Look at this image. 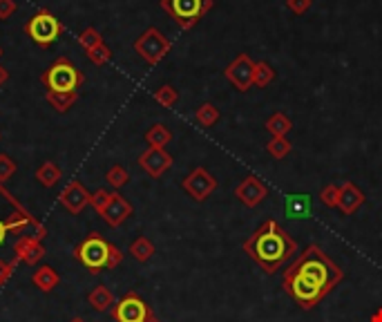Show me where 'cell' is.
Here are the masks:
<instances>
[{
    "label": "cell",
    "instance_id": "6da1fadb",
    "mask_svg": "<svg viewBox=\"0 0 382 322\" xmlns=\"http://www.w3.org/2000/svg\"><path fill=\"white\" fill-rule=\"evenodd\" d=\"M244 248L266 273H273L288 255H293L295 242L279 228L277 221L268 219L255 230V235L246 242Z\"/></svg>",
    "mask_w": 382,
    "mask_h": 322
},
{
    "label": "cell",
    "instance_id": "7a4b0ae2",
    "mask_svg": "<svg viewBox=\"0 0 382 322\" xmlns=\"http://www.w3.org/2000/svg\"><path fill=\"white\" fill-rule=\"evenodd\" d=\"M290 273L306 278L309 282H313L315 287L324 291V294H329L336 282L340 280V271L331 264L329 257L322 253L318 246H309L306 253L302 255V260L290 269Z\"/></svg>",
    "mask_w": 382,
    "mask_h": 322
},
{
    "label": "cell",
    "instance_id": "3957f363",
    "mask_svg": "<svg viewBox=\"0 0 382 322\" xmlns=\"http://www.w3.org/2000/svg\"><path fill=\"white\" fill-rule=\"evenodd\" d=\"M43 85L49 92H76V90L83 85V72L65 56H58L52 65H49L43 74H40Z\"/></svg>",
    "mask_w": 382,
    "mask_h": 322
},
{
    "label": "cell",
    "instance_id": "277c9868",
    "mask_svg": "<svg viewBox=\"0 0 382 322\" xmlns=\"http://www.w3.org/2000/svg\"><path fill=\"white\" fill-rule=\"evenodd\" d=\"M65 27L63 23L49 12V9H38V12L27 20L25 34L34 40L38 47H52L56 40L63 36Z\"/></svg>",
    "mask_w": 382,
    "mask_h": 322
},
{
    "label": "cell",
    "instance_id": "5b68a950",
    "mask_svg": "<svg viewBox=\"0 0 382 322\" xmlns=\"http://www.w3.org/2000/svg\"><path fill=\"white\" fill-rule=\"evenodd\" d=\"M213 5H215L213 0H161V9H164L181 29L195 27L199 20L213 9Z\"/></svg>",
    "mask_w": 382,
    "mask_h": 322
},
{
    "label": "cell",
    "instance_id": "8992f818",
    "mask_svg": "<svg viewBox=\"0 0 382 322\" xmlns=\"http://www.w3.org/2000/svg\"><path fill=\"white\" fill-rule=\"evenodd\" d=\"M74 257L89 271V273L96 276V273H101V271L107 269L110 242H105L98 233H89V235L74 248Z\"/></svg>",
    "mask_w": 382,
    "mask_h": 322
},
{
    "label": "cell",
    "instance_id": "52a82bcc",
    "mask_svg": "<svg viewBox=\"0 0 382 322\" xmlns=\"http://www.w3.org/2000/svg\"><path fill=\"white\" fill-rule=\"evenodd\" d=\"M170 47H173L170 38L164 32H159L157 27H148L146 32L134 40V52L144 58L148 65L161 63L170 52Z\"/></svg>",
    "mask_w": 382,
    "mask_h": 322
},
{
    "label": "cell",
    "instance_id": "ba28073f",
    "mask_svg": "<svg viewBox=\"0 0 382 322\" xmlns=\"http://www.w3.org/2000/svg\"><path fill=\"white\" fill-rule=\"evenodd\" d=\"M110 314H112L114 322H146L153 316V311H150V307L141 300L139 294L130 291L128 296H123L116 302Z\"/></svg>",
    "mask_w": 382,
    "mask_h": 322
},
{
    "label": "cell",
    "instance_id": "9c48e42d",
    "mask_svg": "<svg viewBox=\"0 0 382 322\" xmlns=\"http://www.w3.org/2000/svg\"><path fill=\"white\" fill-rule=\"evenodd\" d=\"M284 285H286V291L290 296H293L302 307H313L315 302L324 296V291L320 287H315L313 282H309L306 278H302L297 273H286L284 278Z\"/></svg>",
    "mask_w": 382,
    "mask_h": 322
},
{
    "label": "cell",
    "instance_id": "30bf717a",
    "mask_svg": "<svg viewBox=\"0 0 382 322\" xmlns=\"http://www.w3.org/2000/svg\"><path fill=\"white\" fill-rule=\"evenodd\" d=\"M181 188H184L195 201H204V199H208L210 195L215 193L217 179L210 175L206 168H195L193 173H190L184 181H181Z\"/></svg>",
    "mask_w": 382,
    "mask_h": 322
},
{
    "label": "cell",
    "instance_id": "8fae6325",
    "mask_svg": "<svg viewBox=\"0 0 382 322\" xmlns=\"http://www.w3.org/2000/svg\"><path fill=\"white\" fill-rule=\"evenodd\" d=\"M89 199H92V193L80 184L78 179H72L69 184L60 190V195H58V201H60V206H63L69 215H78L80 210H83L87 204H89Z\"/></svg>",
    "mask_w": 382,
    "mask_h": 322
},
{
    "label": "cell",
    "instance_id": "7c38bea8",
    "mask_svg": "<svg viewBox=\"0 0 382 322\" xmlns=\"http://www.w3.org/2000/svg\"><path fill=\"white\" fill-rule=\"evenodd\" d=\"M253 76H255V63L250 60L248 54H239L233 63L226 67V78L239 90V92L250 90V85H253Z\"/></svg>",
    "mask_w": 382,
    "mask_h": 322
},
{
    "label": "cell",
    "instance_id": "4fadbf2b",
    "mask_svg": "<svg viewBox=\"0 0 382 322\" xmlns=\"http://www.w3.org/2000/svg\"><path fill=\"white\" fill-rule=\"evenodd\" d=\"M137 161H139V166L155 179H159L170 166H173V157L166 153V148H148L146 153L139 155Z\"/></svg>",
    "mask_w": 382,
    "mask_h": 322
},
{
    "label": "cell",
    "instance_id": "5bb4252c",
    "mask_svg": "<svg viewBox=\"0 0 382 322\" xmlns=\"http://www.w3.org/2000/svg\"><path fill=\"white\" fill-rule=\"evenodd\" d=\"M266 195H268V188H266L264 181H259L257 177H246L235 188V197L241 201V204H246L248 208L261 204V201L266 199Z\"/></svg>",
    "mask_w": 382,
    "mask_h": 322
},
{
    "label": "cell",
    "instance_id": "9a60e30c",
    "mask_svg": "<svg viewBox=\"0 0 382 322\" xmlns=\"http://www.w3.org/2000/svg\"><path fill=\"white\" fill-rule=\"evenodd\" d=\"M14 255H16V262H23V264H27V266H36L38 262L45 257V246L34 237L20 235L16 239Z\"/></svg>",
    "mask_w": 382,
    "mask_h": 322
},
{
    "label": "cell",
    "instance_id": "2e32d148",
    "mask_svg": "<svg viewBox=\"0 0 382 322\" xmlns=\"http://www.w3.org/2000/svg\"><path fill=\"white\" fill-rule=\"evenodd\" d=\"M130 215H132V204H130L123 195H119L114 190V195H112V199H110V204L105 206L103 213H101V219H103L107 226L116 228V226L123 224Z\"/></svg>",
    "mask_w": 382,
    "mask_h": 322
},
{
    "label": "cell",
    "instance_id": "e0dca14e",
    "mask_svg": "<svg viewBox=\"0 0 382 322\" xmlns=\"http://www.w3.org/2000/svg\"><path fill=\"white\" fill-rule=\"evenodd\" d=\"M313 210V201L306 193H290L284 197V213L288 219H309Z\"/></svg>",
    "mask_w": 382,
    "mask_h": 322
},
{
    "label": "cell",
    "instance_id": "ac0fdd59",
    "mask_svg": "<svg viewBox=\"0 0 382 322\" xmlns=\"http://www.w3.org/2000/svg\"><path fill=\"white\" fill-rule=\"evenodd\" d=\"M362 201H365V193H362V190H360L356 184H351V181H347L345 186H340V204H338V208H340L345 215L356 213V210L360 208Z\"/></svg>",
    "mask_w": 382,
    "mask_h": 322
},
{
    "label": "cell",
    "instance_id": "d6986e66",
    "mask_svg": "<svg viewBox=\"0 0 382 322\" xmlns=\"http://www.w3.org/2000/svg\"><path fill=\"white\" fill-rule=\"evenodd\" d=\"M87 302H89V307H92L94 311H98V314H107V311H112L114 305H116L114 294L105 285H96L92 291H89Z\"/></svg>",
    "mask_w": 382,
    "mask_h": 322
},
{
    "label": "cell",
    "instance_id": "ffe728a7",
    "mask_svg": "<svg viewBox=\"0 0 382 322\" xmlns=\"http://www.w3.org/2000/svg\"><path fill=\"white\" fill-rule=\"evenodd\" d=\"M32 285L38 291H43V294H49V291H54L60 285V276L56 273V269H52L49 264H40L36 266L32 276Z\"/></svg>",
    "mask_w": 382,
    "mask_h": 322
},
{
    "label": "cell",
    "instance_id": "44dd1931",
    "mask_svg": "<svg viewBox=\"0 0 382 322\" xmlns=\"http://www.w3.org/2000/svg\"><path fill=\"white\" fill-rule=\"evenodd\" d=\"M60 177H63V173H60V168L54 164V161H43V164L36 168L38 184L45 186V188H54L60 181Z\"/></svg>",
    "mask_w": 382,
    "mask_h": 322
},
{
    "label": "cell",
    "instance_id": "7402d4cb",
    "mask_svg": "<svg viewBox=\"0 0 382 322\" xmlns=\"http://www.w3.org/2000/svg\"><path fill=\"white\" fill-rule=\"evenodd\" d=\"M170 141H173V133H170V128L166 124H155L146 133L148 148H166Z\"/></svg>",
    "mask_w": 382,
    "mask_h": 322
},
{
    "label": "cell",
    "instance_id": "603a6c76",
    "mask_svg": "<svg viewBox=\"0 0 382 322\" xmlns=\"http://www.w3.org/2000/svg\"><path fill=\"white\" fill-rule=\"evenodd\" d=\"M76 99H78V92H49V90L45 92V101L56 110L58 115L67 112V110L76 103Z\"/></svg>",
    "mask_w": 382,
    "mask_h": 322
},
{
    "label": "cell",
    "instance_id": "cb8c5ba5",
    "mask_svg": "<svg viewBox=\"0 0 382 322\" xmlns=\"http://www.w3.org/2000/svg\"><path fill=\"white\" fill-rule=\"evenodd\" d=\"M130 255L144 264V262H148L150 257L155 255V244L146 235H141L132 242V244H130Z\"/></svg>",
    "mask_w": 382,
    "mask_h": 322
},
{
    "label": "cell",
    "instance_id": "d4e9b609",
    "mask_svg": "<svg viewBox=\"0 0 382 322\" xmlns=\"http://www.w3.org/2000/svg\"><path fill=\"white\" fill-rule=\"evenodd\" d=\"M290 128H293L290 119L286 115H281V112H275L273 117L266 121V130L273 137H286L290 133Z\"/></svg>",
    "mask_w": 382,
    "mask_h": 322
},
{
    "label": "cell",
    "instance_id": "484cf974",
    "mask_svg": "<svg viewBox=\"0 0 382 322\" xmlns=\"http://www.w3.org/2000/svg\"><path fill=\"white\" fill-rule=\"evenodd\" d=\"M195 119H197V124L199 126H204V128H213L217 121H219V110L213 105V103H201L197 108V112H195Z\"/></svg>",
    "mask_w": 382,
    "mask_h": 322
},
{
    "label": "cell",
    "instance_id": "4316f807",
    "mask_svg": "<svg viewBox=\"0 0 382 322\" xmlns=\"http://www.w3.org/2000/svg\"><path fill=\"white\" fill-rule=\"evenodd\" d=\"M275 78V69L270 67L266 60H259V63H255V76H253V85L257 87H266L273 83Z\"/></svg>",
    "mask_w": 382,
    "mask_h": 322
},
{
    "label": "cell",
    "instance_id": "83f0119b",
    "mask_svg": "<svg viewBox=\"0 0 382 322\" xmlns=\"http://www.w3.org/2000/svg\"><path fill=\"white\" fill-rule=\"evenodd\" d=\"M105 181L110 186H112L114 190H119V188H123L128 181H130V173L123 168V166H119V164H114L112 168L107 170L105 173Z\"/></svg>",
    "mask_w": 382,
    "mask_h": 322
},
{
    "label": "cell",
    "instance_id": "f1b7e54d",
    "mask_svg": "<svg viewBox=\"0 0 382 322\" xmlns=\"http://www.w3.org/2000/svg\"><path fill=\"white\" fill-rule=\"evenodd\" d=\"M266 153L275 159H284L290 153V141L286 137H273L266 144Z\"/></svg>",
    "mask_w": 382,
    "mask_h": 322
},
{
    "label": "cell",
    "instance_id": "f546056e",
    "mask_svg": "<svg viewBox=\"0 0 382 322\" xmlns=\"http://www.w3.org/2000/svg\"><path fill=\"white\" fill-rule=\"evenodd\" d=\"M155 101L164 108H175L179 101V92L173 85H161L159 90H155Z\"/></svg>",
    "mask_w": 382,
    "mask_h": 322
},
{
    "label": "cell",
    "instance_id": "4dcf8cb0",
    "mask_svg": "<svg viewBox=\"0 0 382 322\" xmlns=\"http://www.w3.org/2000/svg\"><path fill=\"white\" fill-rule=\"evenodd\" d=\"M78 43H80V47L85 49V52H89V49H94L96 45L103 43V36H101V32L96 27H87L78 34Z\"/></svg>",
    "mask_w": 382,
    "mask_h": 322
},
{
    "label": "cell",
    "instance_id": "1f68e13d",
    "mask_svg": "<svg viewBox=\"0 0 382 322\" xmlns=\"http://www.w3.org/2000/svg\"><path fill=\"white\" fill-rule=\"evenodd\" d=\"M112 190H105V188H98L96 193H92V199H89V206H94V210L101 215L105 210V206L110 204V199H112Z\"/></svg>",
    "mask_w": 382,
    "mask_h": 322
},
{
    "label": "cell",
    "instance_id": "d6a6232c",
    "mask_svg": "<svg viewBox=\"0 0 382 322\" xmlns=\"http://www.w3.org/2000/svg\"><path fill=\"white\" fill-rule=\"evenodd\" d=\"M87 58L92 60L94 65H105L110 58H112V49H110L105 43H101V45H96L94 49H89L87 52Z\"/></svg>",
    "mask_w": 382,
    "mask_h": 322
},
{
    "label": "cell",
    "instance_id": "836d02e7",
    "mask_svg": "<svg viewBox=\"0 0 382 322\" xmlns=\"http://www.w3.org/2000/svg\"><path fill=\"white\" fill-rule=\"evenodd\" d=\"M16 170H18V164L16 161L9 157V155H0V184L3 181H9L14 175H16Z\"/></svg>",
    "mask_w": 382,
    "mask_h": 322
},
{
    "label": "cell",
    "instance_id": "e575fe53",
    "mask_svg": "<svg viewBox=\"0 0 382 322\" xmlns=\"http://www.w3.org/2000/svg\"><path fill=\"white\" fill-rule=\"evenodd\" d=\"M320 199H322V204L329 206V208L338 206V204H340V186H336V184H329L327 188H322Z\"/></svg>",
    "mask_w": 382,
    "mask_h": 322
},
{
    "label": "cell",
    "instance_id": "d590c367",
    "mask_svg": "<svg viewBox=\"0 0 382 322\" xmlns=\"http://www.w3.org/2000/svg\"><path fill=\"white\" fill-rule=\"evenodd\" d=\"M311 5H313V0H286V7L290 9L293 14L302 16V14H306Z\"/></svg>",
    "mask_w": 382,
    "mask_h": 322
},
{
    "label": "cell",
    "instance_id": "8d00e7d4",
    "mask_svg": "<svg viewBox=\"0 0 382 322\" xmlns=\"http://www.w3.org/2000/svg\"><path fill=\"white\" fill-rule=\"evenodd\" d=\"M121 262H123V251H121L119 246H114V244H110V257H107V269L105 271L116 269Z\"/></svg>",
    "mask_w": 382,
    "mask_h": 322
},
{
    "label": "cell",
    "instance_id": "74e56055",
    "mask_svg": "<svg viewBox=\"0 0 382 322\" xmlns=\"http://www.w3.org/2000/svg\"><path fill=\"white\" fill-rule=\"evenodd\" d=\"M16 0H0V20H7L16 14Z\"/></svg>",
    "mask_w": 382,
    "mask_h": 322
},
{
    "label": "cell",
    "instance_id": "f35d334b",
    "mask_svg": "<svg viewBox=\"0 0 382 322\" xmlns=\"http://www.w3.org/2000/svg\"><path fill=\"white\" fill-rule=\"evenodd\" d=\"M29 228H32L34 230V233L32 235H29V237H34V239H43L45 235H47V230H45V226L43 224H40V221H36V219H32V224H29Z\"/></svg>",
    "mask_w": 382,
    "mask_h": 322
},
{
    "label": "cell",
    "instance_id": "ab89813d",
    "mask_svg": "<svg viewBox=\"0 0 382 322\" xmlns=\"http://www.w3.org/2000/svg\"><path fill=\"white\" fill-rule=\"evenodd\" d=\"M9 278H12V264H7V262H0V285H5Z\"/></svg>",
    "mask_w": 382,
    "mask_h": 322
},
{
    "label": "cell",
    "instance_id": "60d3db41",
    "mask_svg": "<svg viewBox=\"0 0 382 322\" xmlns=\"http://www.w3.org/2000/svg\"><path fill=\"white\" fill-rule=\"evenodd\" d=\"M7 80H9V69L0 65V87H3V85L7 83Z\"/></svg>",
    "mask_w": 382,
    "mask_h": 322
},
{
    "label": "cell",
    "instance_id": "b9f144b4",
    "mask_svg": "<svg viewBox=\"0 0 382 322\" xmlns=\"http://www.w3.org/2000/svg\"><path fill=\"white\" fill-rule=\"evenodd\" d=\"M7 224H3V221H0V244H3V239H5V233H7Z\"/></svg>",
    "mask_w": 382,
    "mask_h": 322
},
{
    "label": "cell",
    "instance_id": "7bdbcfd3",
    "mask_svg": "<svg viewBox=\"0 0 382 322\" xmlns=\"http://www.w3.org/2000/svg\"><path fill=\"white\" fill-rule=\"evenodd\" d=\"M371 322H382V309H378V311H376L374 318H371Z\"/></svg>",
    "mask_w": 382,
    "mask_h": 322
},
{
    "label": "cell",
    "instance_id": "ee69618b",
    "mask_svg": "<svg viewBox=\"0 0 382 322\" xmlns=\"http://www.w3.org/2000/svg\"><path fill=\"white\" fill-rule=\"evenodd\" d=\"M146 322H161V320H159V318H157V316H155V314H153V316H150V318H148V320H146Z\"/></svg>",
    "mask_w": 382,
    "mask_h": 322
},
{
    "label": "cell",
    "instance_id": "f6af8a7d",
    "mask_svg": "<svg viewBox=\"0 0 382 322\" xmlns=\"http://www.w3.org/2000/svg\"><path fill=\"white\" fill-rule=\"evenodd\" d=\"M72 322H83V320H80V318H74V320H72Z\"/></svg>",
    "mask_w": 382,
    "mask_h": 322
},
{
    "label": "cell",
    "instance_id": "bcb514c9",
    "mask_svg": "<svg viewBox=\"0 0 382 322\" xmlns=\"http://www.w3.org/2000/svg\"><path fill=\"white\" fill-rule=\"evenodd\" d=\"M0 54H3V49H0Z\"/></svg>",
    "mask_w": 382,
    "mask_h": 322
}]
</instances>
